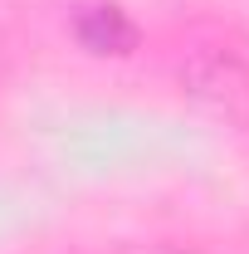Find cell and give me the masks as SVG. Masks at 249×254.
I'll return each mask as SVG.
<instances>
[{"label":"cell","instance_id":"obj_1","mask_svg":"<svg viewBox=\"0 0 249 254\" xmlns=\"http://www.w3.org/2000/svg\"><path fill=\"white\" fill-rule=\"evenodd\" d=\"M73 39L88 49V54H132L137 49V25H132V15H127L123 5H108V0H93V5H78L73 10Z\"/></svg>","mask_w":249,"mask_h":254}]
</instances>
